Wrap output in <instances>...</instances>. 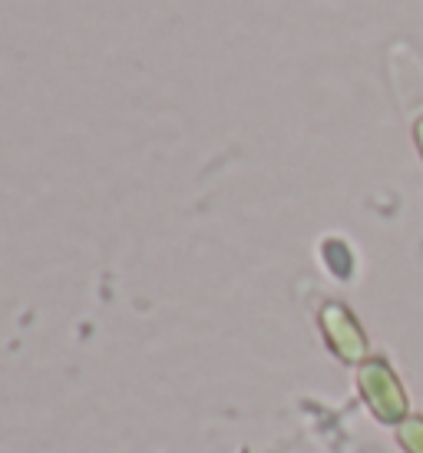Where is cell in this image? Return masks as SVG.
Masks as SVG:
<instances>
[{"instance_id":"cell-1","label":"cell","mask_w":423,"mask_h":453,"mask_svg":"<svg viewBox=\"0 0 423 453\" xmlns=\"http://www.w3.org/2000/svg\"><path fill=\"white\" fill-rule=\"evenodd\" d=\"M358 388L364 394V403L371 407V414L384 424H404L407 420V390L394 374V367L387 365L384 357H367L358 367Z\"/></svg>"},{"instance_id":"cell-2","label":"cell","mask_w":423,"mask_h":453,"mask_svg":"<svg viewBox=\"0 0 423 453\" xmlns=\"http://www.w3.org/2000/svg\"><path fill=\"white\" fill-rule=\"evenodd\" d=\"M321 331L327 348L344 361V365H364L367 361V334L361 321L350 315L344 304H324L321 308Z\"/></svg>"},{"instance_id":"cell-3","label":"cell","mask_w":423,"mask_h":453,"mask_svg":"<svg viewBox=\"0 0 423 453\" xmlns=\"http://www.w3.org/2000/svg\"><path fill=\"white\" fill-rule=\"evenodd\" d=\"M397 441L407 453H423V417H407L397 424Z\"/></svg>"},{"instance_id":"cell-4","label":"cell","mask_w":423,"mask_h":453,"mask_svg":"<svg viewBox=\"0 0 423 453\" xmlns=\"http://www.w3.org/2000/svg\"><path fill=\"white\" fill-rule=\"evenodd\" d=\"M413 136H417V146H420V156H423V116L417 119V127H413Z\"/></svg>"}]
</instances>
